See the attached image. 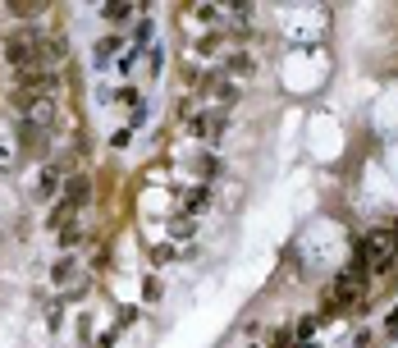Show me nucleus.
Listing matches in <instances>:
<instances>
[{"label":"nucleus","instance_id":"423d86ee","mask_svg":"<svg viewBox=\"0 0 398 348\" xmlns=\"http://www.w3.org/2000/svg\"><path fill=\"white\" fill-rule=\"evenodd\" d=\"M74 270H78V261H74V257H60V261H55V270H51V279H55V284H69Z\"/></svg>","mask_w":398,"mask_h":348},{"label":"nucleus","instance_id":"7ed1b4c3","mask_svg":"<svg viewBox=\"0 0 398 348\" xmlns=\"http://www.w3.org/2000/svg\"><path fill=\"white\" fill-rule=\"evenodd\" d=\"M87 197H92V179H87V174H69V179H64V192H60V202H69V207L78 211Z\"/></svg>","mask_w":398,"mask_h":348},{"label":"nucleus","instance_id":"f03ea898","mask_svg":"<svg viewBox=\"0 0 398 348\" xmlns=\"http://www.w3.org/2000/svg\"><path fill=\"white\" fill-rule=\"evenodd\" d=\"M60 192H64V166H60V161H46V166L37 170L33 202H42V207H46V202H55Z\"/></svg>","mask_w":398,"mask_h":348},{"label":"nucleus","instance_id":"39448f33","mask_svg":"<svg viewBox=\"0 0 398 348\" xmlns=\"http://www.w3.org/2000/svg\"><path fill=\"white\" fill-rule=\"evenodd\" d=\"M133 14H138L133 5H105V9H101V18H105V23H129Z\"/></svg>","mask_w":398,"mask_h":348},{"label":"nucleus","instance_id":"0eeeda50","mask_svg":"<svg viewBox=\"0 0 398 348\" xmlns=\"http://www.w3.org/2000/svg\"><path fill=\"white\" fill-rule=\"evenodd\" d=\"M170 261H174V243H165V248L151 253V266H170Z\"/></svg>","mask_w":398,"mask_h":348},{"label":"nucleus","instance_id":"f257e3e1","mask_svg":"<svg viewBox=\"0 0 398 348\" xmlns=\"http://www.w3.org/2000/svg\"><path fill=\"white\" fill-rule=\"evenodd\" d=\"M366 275H371V270H366L362 261H348V270L334 279V298H329V312H344V307H353V303H357V294H362V284H366Z\"/></svg>","mask_w":398,"mask_h":348},{"label":"nucleus","instance_id":"6e6552de","mask_svg":"<svg viewBox=\"0 0 398 348\" xmlns=\"http://www.w3.org/2000/svg\"><path fill=\"white\" fill-rule=\"evenodd\" d=\"M42 9L46 5H9V14H14V18H33V14H42Z\"/></svg>","mask_w":398,"mask_h":348},{"label":"nucleus","instance_id":"1a4fd4ad","mask_svg":"<svg viewBox=\"0 0 398 348\" xmlns=\"http://www.w3.org/2000/svg\"><path fill=\"white\" fill-rule=\"evenodd\" d=\"M390 335H398V312H394V316H390Z\"/></svg>","mask_w":398,"mask_h":348},{"label":"nucleus","instance_id":"20e7f679","mask_svg":"<svg viewBox=\"0 0 398 348\" xmlns=\"http://www.w3.org/2000/svg\"><path fill=\"white\" fill-rule=\"evenodd\" d=\"M119 51H124V37L119 33H105L101 42H96V51H92V64H96V69H105V64H110Z\"/></svg>","mask_w":398,"mask_h":348}]
</instances>
